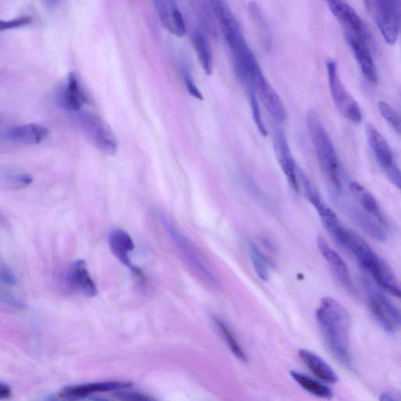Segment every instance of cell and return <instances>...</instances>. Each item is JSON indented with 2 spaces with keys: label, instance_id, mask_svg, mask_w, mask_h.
<instances>
[{
  "label": "cell",
  "instance_id": "cell-29",
  "mask_svg": "<svg viewBox=\"0 0 401 401\" xmlns=\"http://www.w3.org/2000/svg\"><path fill=\"white\" fill-rule=\"evenodd\" d=\"M249 8L252 20L255 24H256L259 33L262 35L264 43H267L266 45H269V30L264 20L262 11H261L259 6L256 3H250Z\"/></svg>",
  "mask_w": 401,
  "mask_h": 401
},
{
  "label": "cell",
  "instance_id": "cell-13",
  "mask_svg": "<svg viewBox=\"0 0 401 401\" xmlns=\"http://www.w3.org/2000/svg\"><path fill=\"white\" fill-rule=\"evenodd\" d=\"M162 27L171 34L181 38L186 34L187 28L182 13L175 1L157 0L153 2Z\"/></svg>",
  "mask_w": 401,
  "mask_h": 401
},
{
  "label": "cell",
  "instance_id": "cell-7",
  "mask_svg": "<svg viewBox=\"0 0 401 401\" xmlns=\"http://www.w3.org/2000/svg\"><path fill=\"white\" fill-rule=\"evenodd\" d=\"M247 84L252 85L255 92L263 101L266 109L273 119L278 122H284L287 119V112L282 98L266 80L260 66L253 70Z\"/></svg>",
  "mask_w": 401,
  "mask_h": 401
},
{
  "label": "cell",
  "instance_id": "cell-33",
  "mask_svg": "<svg viewBox=\"0 0 401 401\" xmlns=\"http://www.w3.org/2000/svg\"><path fill=\"white\" fill-rule=\"evenodd\" d=\"M0 302L9 307L15 309H24V303H22L19 298L13 296L10 292L0 287Z\"/></svg>",
  "mask_w": 401,
  "mask_h": 401
},
{
  "label": "cell",
  "instance_id": "cell-27",
  "mask_svg": "<svg viewBox=\"0 0 401 401\" xmlns=\"http://www.w3.org/2000/svg\"><path fill=\"white\" fill-rule=\"evenodd\" d=\"M248 98H249L250 105L251 107L252 117L255 123H256L257 128L263 137L268 135L264 123L263 122L262 117H261V112L257 98V93L255 92L253 87L251 84H245Z\"/></svg>",
  "mask_w": 401,
  "mask_h": 401
},
{
  "label": "cell",
  "instance_id": "cell-2",
  "mask_svg": "<svg viewBox=\"0 0 401 401\" xmlns=\"http://www.w3.org/2000/svg\"><path fill=\"white\" fill-rule=\"evenodd\" d=\"M308 125L323 173L334 190L340 192L342 186L338 155L332 139L324 128L319 114L314 109L308 113Z\"/></svg>",
  "mask_w": 401,
  "mask_h": 401
},
{
  "label": "cell",
  "instance_id": "cell-26",
  "mask_svg": "<svg viewBox=\"0 0 401 401\" xmlns=\"http://www.w3.org/2000/svg\"><path fill=\"white\" fill-rule=\"evenodd\" d=\"M215 323L234 355L241 361H247V356L243 348L241 347L238 340L235 338L231 329L227 327L224 321L219 319V318H215Z\"/></svg>",
  "mask_w": 401,
  "mask_h": 401
},
{
  "label": "cell",
  "instance_id": "cell-15",
  "mask_svg": "<svg viewBox=\"0 0 401 401\" xmlns=\"http://www.w3.org/2000/svg\"><path fill=\"white\" fill-rule=\"evenodd\" d=\"M110 249L121 263L129 267L139 282L144 281V273L131 263L129 254L135 250V245L130 234L122 229H114L109 234Z\"/></svg>",
  "mask_w": 401,
  "mask_h": 401
},
{
  "label": "cell",
  "instance_id": "cell-6",
  "mask_svg": "<svg viewBox=\"0 0 401 401\" xmlns=\"http://www.w3.org/2000/svg\"><path fill=\"white\" fill-rule=\"evenodd\" d=\"M80 121L82 130L95 147L107 155L116 154L118 150L116 137L103 119L96 114L86 113L80 116Z\"/></svg>",
  "mask_w": 401,
  "mask_h": 401
},
{
  "label": "cell",
  "instance_id": "cell-39",
  "mask_svg": "<svg viewBox=\"0 0 401 401\" xmlns=\"http://www.w3.org/2000/svg\"><path fill=\"white\" fill-rule=\"evenodd\" d=\"M91 401H110L106 399L100 398H91Z\"/></svg>",
  "mask_w": 401,
  "mask_h": 401
},
{
  "label": "cell",
  "instance_id": "cell-5",
  "mask_svg": "<svg viewBox=\"0 0 401 401\" xmlns=\"http://www.w3.org/2000/svg\"><path fill=\"white\" fill-rule=\"evenodd\" d=\"M367 141L381 169L390 181L398 188H400V170L393 154L389 144L380 132L372 124L365 127Z\"/></svg>",
  "mask_w": 401,
  "mask_h": 401
},
{
  "label": "cell",
  "instance_id": "cell-8",
  "mask_svg": "<svg viewBox=\"0 0 401 401\" xmlns=\"http://www.w3.org/2000/svg\"><path fill=\"white\" fill-rule=\"evenodd\" d=\"M368 302L372 315L388 333H394L400 326L399 309L381 292L368 285Z\"/></svg>",
  "mask_w": 401,
  "mask_h": 401
},
{
  "label": "cell",
  "instance_id": "cell-28",
  "mask_svg": "<svg viewBox=\"0 0 401 401\" xmlns=\"http://www.w3.org/2000/svg\"><path fill=\"white\" fill-rule=\"evenodd\" d=\"M378 107L381 116L392 127L393 130L400 135L401 124L398 112L391 105L384 101L379 102Z\"/></svg>",
  "mask_w": 401,
  "mask_h": 401
},
{
  "label": "cell",
  "instance_id": "cell-31",
  "mask_svg": "<svg viewBox=\"0 0 401 401\" xmlns=\"http://www.w3.org/2000/svg\"><path fill=\"white\" fill-rule=\"evenodd\" d=\"M17 283V278L14 271L8 265L0 262V285L14 287Z\"/></svg>",
  "mask_w": 401,
  "mask_h": 401
},
{
  "label": "cell",
  "instance_id": "cell-23",
  "mask_svg": "<svg viewBox=\"0 0 401 401\" xmlns=\"http://www.w3.org/2000/svg\"><path fill=\"white\" fill-rule=\"evenodd\" d=\"M192 40L203 71L207 75H211L213 72V55L207 38L201 31L197 30L192 34Z\"/></svg>",
  "mask_w": 401,
  "mask_h": 401
},
{
  "label": "cell",
  "instance_id": "cell-37",
  "mask_svg": "<svg viewBox=\"0 0 401 401\" xmlns=\"http://www.w3.org/2000/svg\"><path fill=\"white\" fill-rule=\"evenodd\" d=\"M380 401H398L395 398L388 393L381 394L379 398Z\"/></svg>",
  "mask_w": 401,
  "mask_h": 401
},
{
  "label": "cell",
  "instance_id": "cell-21",
  "mask_svg": "<svg viewBox=\"0 0 401 401\" xmlns=\"http://www.w3.org/2000/svg\"><path fill=\"white\" fill-rule=\"evenodd\" d=\"M298 356L310 371L324 383L335 384L338 381V377L333 369L321 356L308 349H301Z\"/></svg>",
  "mask_w": 401,
  "mask_h": 401
},
{
  "label": "cell",
  "instance_id": "cell-19",
  "mask_svg": "<svg viewBox=\"0 0 401 401\" xmlns=\"http://www.w3.org/2000/svg\"><path fill=\"white\" fill-rule=\"evenodd\" d=\"M48 132L43 125L31 123L14 127L5 133V138L15 143L38 144L47 137Z\"/></svg>",
  "mask_w": 401,
  "mask_h": 401
},
{
  "label": "cell",
  "instance_id": "cell-20",
  "mask_svg": "<svg viewBox=\"0 0 401 401\" xmlns=\"http://www.w3.org/2000/svg\"><path fill=\"white\" fill-rule=\"evenodd\" d=\"M61 105L66 109L72 112H79L87 102V96L80 82L74 73H70L67 82L63 88L61 98Z\"/></svg>",
  "mask_w": 401,
  "mask_h": 401
},
{
  "label": "cell",
  "instance_id": "cell-1",
  "mask_svg": "<svg viewBox=\"0 0 401 401\" xmlns=\"http://www.w3.org/2000/svg\"><path fill=\"white\" fill-rule=\"evenodd\" d=\"M316 317L330 351L343 365H349L351 317L348 311L332 297H324Z\"/></svg>",
  "mask_w": 401,
  "mask_h": 401
},
{
  "label": "cell",
  "instance_id": "cell-30",
  "mask_svg": "<svg viewBox=\"0 0 401 401\" xmlns=\"http://www.w3.org/2000/svg\"><path fill=\"white\" fill-rule=\"evenodd\" d=\"M3 180L10 187L22 188L29 186L33 183V178L27 174L11 173L4 175Z\"/></svg>",
  "mask_w": 401,
  "mask_h": 401
},
{
  "label": "cell",
  "instance_id": "cell-17",
  "mask_svg": "<svg viewBox=\"0 0 401 401\" xmlns=\"http://www.w3.org/2000/svg\"><path fill=\"white\" fill-rule=\"evenodd\" d=\"M345 37L349 46L353 51L356 61L358 63L363 75L370 84H377L378 81L377 69L374 66L367 42L346 33Z\"/></svg>",
  "mask_w": 401,
  "mask_h": 401
},
{
  "label": "cell",
  "instance_id": "cell-18",
  "mask_svg": "<svg viewBox=\"0 0 401 401\" xmlns=\"http://www.w3.org/2000/svg\"><path fill=\"white\" fill-rule=\"evenodd\" d=\"M349 189L355 199L359 204L363 211L377 220L380 225L386 226L387 220L379 204L370 190L358 182L354 181L349 184Z\"/></svg>",
  "mask_w": 401,
  "mask_h": 401
},
{
  "label": "cell",
  "instance_id": "cell-25",
  "mask_svg": "<svg viewBox=\"0 0 401 401\" xmlns=\"http://www.w3.org/2000/svg\"><path fill=\"white\" fill-rule=\"evenodd\" d=\"M251 262L255 272L262 281H268L270 278V261L256 243L250 241L248 245Z\"/></svg>",
  "mask_w": 401,
  "mask_h": 401
},
{
  "label": "cell",
  "instance_id": "cell-36",
  "mask_svg": "<svg viewBox=\"0 0 401 401\" xmlns=\"http://www.w3.org/2000/svg\"><path fill=\"white\" fill-rule=\"evenodd\" d=\"M11 397V388L8 385L0 383V400H9Z\"/></svg>",
  "mask_w": 401,
  "mask_h": 401
},
{
  "label": "cell",
  "instance_id": "cell-32",
  "mask_svg": "<svg viewBox=\"0 0 401 401\" xmlns=\"http://www.w3.org/2000/svg\"><path fill=\"white\" fill-rule=\"evenodd\" d=\"M114 397L122 401H156L144 393L126 390L117 391Z\"/></svg>",
  "mask_w": 401,
  "mask_h": 401
},
{
  "label": "cell",
  "instance_id": "cell-22",
  "mask_svg": "<svg viewBox=\"0 0 401 401\" xmlns=\"http://www.w3.org/2000/svg\"><path fill=\"white\" fill-rule=\"evenodd\" d=\"M345 208L347 214L351 216L352 220L358 225L361 230L364 231L369 237L379 241H384L386 239V233L378 222H375L372 216L368 215L351 203H347Z\"/></svg>",
  "mask_w": 401,
  "mask_h": 401
},
{
  "label": "cell",
  "instance_id": "cell-11",
  "mask_svg": "<svg viewBox=\"0 0 401 401\" xmlns=\"http://www.w3.org/2000/svg\"><path fill=\"white\" fill-rule=\"evenodd\" d=\"M327 3L333 16L345 28L346 33L367 42L368 31L365 24L352 6L341 0H331Z\"/></svg>",
  "mask_w": 401,
  "mask_h": 401
},
{
  "label": "cell",
  "instance_id": "cell-9",
  "mask_svg": "<svg viewBox=\"0 0 401 401\" xmlns=\"http://www.w3.org/2000/svg\"><path fill=\"white\" fill-rule=\"evenodd\" d=\"M161 221L165 231L169 233L170 238L174 241L178 250L181 251L184 259H187L189 264L192 266L193 268L197 272H199V275L208 283L215 286V287L218 286V278L215 277L205 263L203 262L199 252H197L193 245L190 243V241L186 237H184V235L180 231H178L174 225H172L171 222L163 218V216L161 218Z\"/></svg>",
  "mask_w": 401,
  "mask_h": 401
},
{
  "label": "cell",
  "instance_id": "cell-4",
  "mask_svg": "<svg viewBox=\"0 0 401 401\" xmlns=\"http://www.w3.org/2000/svg\"><path fill=\"white\" fill-rule=\"evenodd\" d=\"M378 28L385 41L394 45L398 41L400 24L401 2L395 0L368 1Z\"/></svg>",
  "mask_w": 401,
  "mask_h": 401
},
{
  "label": "cell",
  "instance_id": "cell-16",
  "mask_svg": "<svg viewBox=\"0 0 401 401\" xmlns=\"http://www.w3.org/2000/svg\"><path fill=\"white\" fill-rule=\"evenodd\" d=\"M67 282L71 290L82 296L94 297L98 294L97 286L93 281L84 260L75 261L69 267Z\"/></svg>",
  "mask_w": 401,
  "mask_h": 401
},
{
  "label": "cell",
  "instance_id": "cell-40",
  "mask_svg": "<svg viewBox=\"0 0 401 401\" xmlns=\"http://www.w3.org/2000/svg\"><path fill=\"white\" fill-rule=\"evenodd\" d=\"M3 222V218H2L1 215H0V222Z\"/></svg>",
  "mask_w": 401,
  "mask_h": 401
},
{
  "label": "cell",
  "instance_id": "cell-38",
  "mask_svg": "<svg viewBox=\"0 0 401 401\" xmlns=\"http://www.w3.org/2000/svg\"><path fill=\"white\" fill-rule=\"evenodd\" d=\"M44 401H61L59 398L54 395H50Z\"/></svg>",
  "mask_w": 401,
  "mask_h": 401
},
{
  "label": "cell",
  "instance_id": "cell-24",
  "mask_svg": "<svg viewBox=\"0 0 401 401\" xmlns=\"http://www.w3.org/2000/svg\"><path fill=\"white\" fill-rule=\"evenodd\" d=\"M290 374L292 379H294L298 385L303 387L305 391L313 394V395L327 400L333 398V392L328 386L296 371H292Z\"/></svg>",
  "mask_w": 401,
  "mask_h": 401
},
{
  "label": "cell",
  "instance_id": "cell-12",
  "mask_svg": "<svg viewBox=\"0 0 401 401\" xmlns=\"http://www.w3.org/2000/svg\"><path fill=\"white\" fill-rule=\"evenodd\" d=\"M273 144L280 167L287 177L291 188L298 192L300 186L297 176V165L292 156L287 138L282 130H276L273 133Z\"/></svg>",
  "mask_w": 401,
  "mask_h": 401
},
{
  "label": "cell",
  "instance_id": "cell-10",
  "mask_svg": "<svg viewBox=\"0 0 401 401\" xmlns=\"http://www.w3.org/2000/svg\"><path fill=\"white\" fill-rule=\"evenodd\" d=\"M133 385L132 381H107L68 386L62 388L57 393V398L61 401H78L96 393L129 389Z\"/></svg>",
  "mask_w": 401,
  "mask_h": 401
},
{
  "label": "cell",
  "instance_id": "cell-34",
  "mask_svg": "<svg viewBox=\"0 0 401 401\" xmlns=\"http://www.w3.org/2000/svg\"><path fill=\"white\" fill-rule=\"evenodd\" d=\"M183 80L184 84H186L187 90L190 93V96L194 97L199 100H203V95L199 91V89L195 84V82L192 78V75L188 71H184L183 73Z\"/></svg>",
  "mask_w": 401,
  "mask_h": 401
},
{
  "label": "cell",
  "instance_id": "cell-35",
  "mask_svg": "<svg viewBox=\"0 0 401 401\" xmlns=\"http://www.w3.org/2000/svg\"><path fill=\"white\" fill-rule=\"evenodd\" d=\"M31 22V19L29 17H21L9 21H0V30L20 28L29 24Z\"/></svg>",
  "mask_w": 401,
  "mask_h": 401
},
{
  "label": "cell",
  "instance_id": "cell-14",
  "mask_svg": "<svg viewBox=\"0 0 401 401\" xmlns=\"http://www.w3.org/2000/svg\"><path fill=\"white\" fill-rule=\"evenodd\" d=\"M317 245L322 257L327 261L341 285L349 294L354 295L356 289L352 281L351 272H349L345 261L322 237L317 238Z\"/></svg>",
  "mask_w": 401,
  "mask_h": 401
},
{
  "label": "cell",
  "instance_id": "cell-3",
  "mask_svg": "<svg viewBox=\"0 0 401 401\" xmlns=\"http://www.w3.org/2000/svg\"><path fill=\"white\" fill-rule=\"evenodd\" d=\"M329 90L337 108L342 116L355 124H360L362 114L358 102L343 85L338 73L337 63L332 60L326 61Z\"/></svg>",
  "mask_w": 401,
  "mask_h": 401
}]
</instances>
